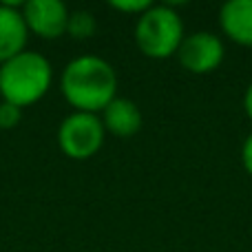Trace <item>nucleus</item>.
<instances>
[{
  "mask_svg": "<svg viewBox=\"0 0 252 252\" xmlns=\"http://www.w3.org/2000/svg\"><path fill=\"white\" fill-rule=\"evenodd\" d=\"M241 164H244L246 173L252 177V133L244 139V146H241Z\"/></svg>",
  "mask_w": 252,
  "mask_h": 252,
  "instance_id": "obj_13",
  "label": "nucleus"
},
{
  "mask_svg": "<svg viewBox=\"0 0 252 252\" xmlns=\"http://www.w3.org/2000/svg\"><path fill=\"white\" fill-rule=\"evenodd\" d=\"M104 124L95 113L73 111L58 128V146L71 159H89L104 144Z\"/></svg>",
  "mask_w": 252,
  "mask_h": 252,
  "instance_id": "obj_4",
  "label": "nucleus"
},
{
  "mask_svg": "<svg viewBox=\"0 0 252 252\" xmlns=\"http://www.w3.org/2000/svg\"><path fill=\"white\" fill-rule=\"evenodd\" d=\"M223 42L210 31H195L190 35H184L182 44L177 49L179 64L186 71L197 75L213 73L223 62Z\"/></svg>",
  "mask_w": 252,
  "mask_h": 252,
  "instance_id": "obj_5",
  "label": "nucleus"
},
{
  "mask_svg": "<svg viewBox=\"0 0 252 252\" xmlns=\"http://www.w3.org/2000/svg\"><path fill=\"white\" fill-rule=\"evenodd\" d=\"M29 40L20 2H0V64L20 56Z\"/></svg>",
  "mask_w": 252,
  "mask_h": 252,
  "instance_id": "obj_7",
  "label": "nucleus"
},
{
  "mask_svg": "<svg viewBox=\"0 0 252 252\" xmlns=\"http://www.w3.org/2000/svg\"><path fill=\"white\" fill-rule=\"evenodd\" d=\"M244 111H246V115L252 120V82H250V87L246 89V95H244Z\"/></svg>",
  "mask_w": 252,
  "mask_h": 252,
  "instance_id": "obj_14",
  "label": "nucleus"
},
{
  "mask_svg": "<svg viewBox=\"0 0 252 252\" xmlns=\"http://www.w3.org/2000/svg\"><path fill=\"white\" fill-rule=\"evenodd\" d=\"M102 124L115 137H133L139 133L144 124L142 111L128 97H115L104 111H102Z\"/></svg>",
  "mask_w": 252,
  "mask_h": 252,
  "instance_id": "obj_9",
  "label": "nucleus"
},
{
  "mask_svg": "<svg viewBox=\"0 0 252 252\" xmlns=\"http://www.w3.org/2000/svg\"><path fill=\"white\" fill-rule=\"evenodd\" d=\"M221 31L241 47H252V0H228L219 9Z\"/></svg>",
  "mask_w": 252,
  "mask_h": 252,
  "instance_id": "obj_8",
  "label": "nucleus"
},
{
  "mask_svg": "<svg viewBox=\"0 0 252 252\" xmlns=\"http://www.w3.org/2000/svg\"><path fill=\"white\" fill-rule=\"evenodd\" d=\"M64 100L80 113L104 111L115 100L118 75L115 69L97 56H80L64 66L60 78Z\"/></svg>",
  "mask_w": 252,
  "mask_h": 252,
  "instance_id": "obj_1",
  "label": "nucleus"
},
{
  "mask_svg": "<svg viewBox=\"0 0 252 252\" xmlns=\"http://www.w3.org/2000/svg\"><path fill=\"white\" fill-rule=\"evenodd\" d=\"M111 7L118 9L122 13H133V16H142L146 9H151V0H111Z\"/></svg>",
  "mask_w": 252,
  "mask_h": 252,
  "instance_id": "obj_12",
  "label": "nucleus"
},
{
  "mask_svg": "<svg viewBox=\"0 0 252 252\" xmlns=\"http://www.w3.org/2000/svg\"><path fill=\"white\" fill-rule=\"evenodd\" d=\"M69 13L62 0H29L22 4L27 29L44 40H56L66 33Z\"/></svg>",
  "mask_w": 252,
  "mask_h": 252,
  "instance_id": "obj_6",
  "label": "nucleus"
},
{
  "mask_svg": "<svg viewBox=\"0 0 252 252\" xmlns=\"http://www.w3.org/2000/svg\"><path fill=\"white\" fill-rule=\"evenodd\" d=\"M184 40V22L170 4H151L135 22V42L146 58L166 60L177 56Z\"/></svg>",
  "mask_w": 252,
  "mask_h": 252,
  "instance_id": "obj_3",
  "label": "nucleus"
},
{
  "mask_svg": "<svg viewBox=\"0 0 252 252\" xmlns=\"http://www.w3.org/2000/svg\"><path fill=\"white\" fill-rule=\"evenodd\" d=\"M97 31L95 16L87 9H75L69 13V25H66V33L75 40H89L93 38Z\"/></svg>",
  "mask_w": 252,
  "mask_h": 252,
  "instance_id": "obj_10",
  "label": "nucleus"
},
{
  "mask_svg": "<svg viewBox=\"0 0 252 252\" xmlns=\"http://www.w3.org/2000/svg\"><path fill=\"white\" fill-rule=\"evenodd\" d=\"M20 120H22V109L9 104V102H0V128L11 130L20 124Z\"/></svg>",
  "mask_w": 252,
  "mask_h": 252,
  "instance_id": "obj_11",
  "label": "nucleus"
},
{
  "mask_svg": "<svg viewBox=\"0 0 252 252\" xmlns=\"http://www.w3.org/2000/svg\"><path fill=\"white\" fill-rule=\"evenodd\" d=\"M51 80L53 69L47 58L35 51H22L0 64V97L2 102L25 109L47 95Z\"/></svg>",
  "mask_w": 252,
  "mask_h": 252,
  "instance_id": "obj_2",
  "label": "nucleus"
}]
</instances>
